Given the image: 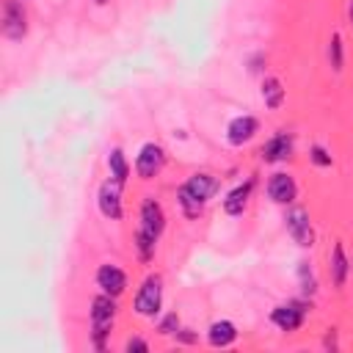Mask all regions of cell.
Returning a JSON list of instances; mask_svg holds the SVG:
<instances>
[{
    "label": "cell",
    "instance_id": "obj_18",
    "mask_svg": "<svg viewBox=\"0 0 353 353\" xmlns=\"http://www.w3.org/2000/svg\"><path fill=\"white\" fill-rule=\"evenodd\" d=\"M108 171H110V176H113V179H116L121 188L130 182V163H127L124 149L113 146V149L108 152Z\"/></svg>",
    "mask_w": 353,
    "mask_h": 353
},
{
    "label": "cell",
    "instance_id": "obj_13",
    "mask_svg": "<svg viewBox=\"0 0 353 353\" xmlns=\"http://www.w3.org/2000/svg\"><path fill=\"white\" fill-rule=\"evenodd\" d=\"M328 276H331V284L336 290H342L345 281H347V276H350V259L345 254V243L342 240H336L331 245V254H328Z\"/></svg>",
    "mask_w": 353,
    "mask_h": 353
},
{
    "label": "cell",
    "instance_id": "obj_21",
    "mask_svg": "<svg viewBox=\"0 0 353 353\" xmlns=\"http://www.w3.org/2000/svg\"><path fill=\"white\" fill-rule=\"evenodd\" d=\"M328 63H331L334 72L345 69V41H342V33H331V39H328Z\"/></svg>",
    "mask_w": 353,
    "mask_h": 353
},
{
    "label": "cell",
    "instance_id": "obj_17",
    "mask_svg": "<svg viewBox=\"0 0 353 353\" xmlns=\"http://www.w3.org/2000/svg\"><path fill=\"white\" fill-rule=\"evenodd\" d=\"M237 339V325L232 320H215L207 331V342L212 347H229Z\"/></svg>",
    "mask_w": 353,
    "mask_h": 353
},
{
    "label": "cell",
    "instance_id": "obj_22",
    "mask_svg": "<svg viewBox=\"0 0 353 353\" xmlns=\"http://www.w3.org/2000/svg\"><path fill=\"white\" fill-rule=\"evenodd\" d=\"M298 281H301V292L303 295H314L317 292V279H314L309 262H301L298 265Z\"/></svg>",
    "mask_w": 353,
    "mask_h": 353
},
{
    "label": "cell",
    "instance_id": "obj_11",
    "mask_svg": "<svg viewBox=\"0 0 353 353\" xmlns=\"http://www.w3.org/2000/svg\"><path fill=\"white\" fill-rule=\"evenodd\" d=\"M94 279H97L99 292H108V295H113V298L124 295V290H127V273H124L119 265H113V262L99 265Z\"/></svg>",
    "mask_w": 353,
    "mask_h": 353
},
{
    "label": "cell",
    "instance_id": "obj_25",
    "mask_svg": "<svg viewBox=\"0 0 353 353\" xmlns=\"http://www.w3.org/2000/svg\"><path fill=\"white\" fill-rule=\"evenodd\" d=\"M124 350H127V353H146V350H149V342L141 339V336H130V339L124 342Z\"/></svg>",
    "mask_w": 353,
    "mask_h": 353
},
{
    "label": "cell",
    "instance_id": "obj_7",
    "mask_svg": "<svg viewBox=\"0 0 353 353\" xmlns=\"http://www.w3.org/2000/svg\"><path fill=\"white\" fill-rule=\"evenodd\" d=\"M265 193H268V199L273 204L290 207L298 199V182H295V176L290 171H276V174H270V179L265 185Z\"/></svg>",
    "mask_w": 353,
    "mask_h": 353
},
{
    "label": "cell",
    "instance_id": "obj_24",
    "mask_svg": "<svg viewBox=\"0 0 353 353\" xmlns=\"http://www.w3.org/2000/svg\"><path fill=\"white\" fill-rule=\"evenodd\" d=\"M157 331H160L163 336H174V334L179 331V317H176V312L163 314V317L157 320Z\"/></svg>",
    "mask_w": 353,
    "mask_h": 353
},
{
    "label": "cell",
    "instance_id": "obj_20",
    "mask_svg": "<svg viewBox=\"0 0 353 353\" xmlns=\"http://www.w3.org/2000/svg\"><path fill=\"white\" fill-rule=\"evenodd\" d=\"M154 248H157V237L146 234L141 226L135 229V254L141 262H152L154 259Z\"/></svg>",
    "mask_w": 353,
    "mask_h": 353
},
{
    "label": "cell",
    "instance_id": "obj_28",
    "mask_svg": "<svg viewBox=\"0 0 353 353\" xmlns=\"http://www.w3.org/2000/svg\"><path fill=\"white\" fill-rule=\"evenodd\" d=\"M94 3H97V6H105V3H108V0H94Z\"/></svg>",
    "mask_w": 353,
    "mask_h": 353
},
{
    "label": "cell",
    "instance_id": "obj_10",
    "mask_svg": "<svg viewBox=\"0 0 353 353\" xmlns=\"http://www.w3.org/2000/svg\"><path fill=\"white\" fill-rule=\"evenodd\" d=\"M292 146H295L292 132L279 130V132H273V135L262 143L259 157H262V163H284V160L292 154Z\"/></svg>",
    "mask_w": 353,
    "mask_h": 353
},
{
    "label": "cell",
    "instance_id": "obj_9",
    "mask_svg": "<svg viewBox=\"0 0 353 353\" xmlns=\"http://www.w3.org/2000/svg\"><path fill=\"white\" fill-rule=\"evenodd\" d=\"M138 226H141L146 234H152V237L160 240V234H163V229H165V210H163V204H160L157 199L146 196V199L141 201V210H138Z\"/></svg>",
    "mask_w": 353,
    "mask_h": 353
},
{
    "label": "cell",
    "instance_id": "obj_1",
    "mask_svg": "<svg viewBox=\"0 0 353 353\" xmlns=\"http://www.w3.org/2000/svg\"><path fill=\"white\" fill-rule=\"evenodd\" d=\"M116 314H119V303L113 295L99 292L91 298V342L97 350H105V342L113 331Z\"/></svg>",
    "mask_w": 353,
    "mask_h": 353
},
{
    "label": "cell",
    "instance_id": "obj_2",
    "mask_svg": "<svg viewBox=\"0 0 353 353\" xmlns=\"http://www.w3.org/2000/svg\"><path fill=\"white\" fill-rule=\"evenodd\" d=\"M160 309H163V276L160 273H149L141 281V287H138V292L132 298V312L138 317L154 320V317H160Z\"/></svg>",
    "mask_w": 353,
    "mask_h": 353
},
{
    "label": "cell",
    "instance_id": "obj_19",
    "mask_svg": "<svg viewBox=\"0 0 353 353\" xmlns=\"http://www.w3.org/2000/svg\"><path fill=\"white\" fill-rule=\"evenodd\" d=\"M176 201H179L182 215H185L188 221H196V218L204 212V201L193 199V196L188 193V188H185V185H179V188H176Z\"/></svg>",
    "mask_w": 353,
    "mask_h": 353
},
{
    "label": "cell",
    "instance_id": "obj_23",
    "mask_svg": "<svg viewBox=\"0 0 353 353\" xmlns=\"http://www.w3.org/2000/svg\"><path fill=\"white\" fill-rule=\"evenodd\" d=\"M309 160H312L317 168H331V165H334L331 152H328L325 146H320V143H312V146H309Z\"/></svg>",
    "mask_w": 353,
    "mask_h": 353
},
{
    "label": "cell",
    "instance_id": "obj_16",
    "mask_svg": "<svg viewBox=\"0 0 353 353\" xmlns=\"http://www.w3.org/2000/svg\"><path fill=\"white\" fill-rule=\"evenodd\" d=\"M259 94H262V102H265V108H268V110H279V108L284 105V99H287L284 83H281L279 77H273V74L262 80V88H259Z\"/></svg>",
    "mask_w": 353,
    "mask_h": 353
},
{
    "label": "cell",
    "instance_id": "obj_12",
    "mask_svg": "<svg viewBox=\"0 0 353 353\" xmlns=\"http://www.w3.org/2000/svg\"><path fill=\"white\" fill-rule=\"evenodd\" d=\"M256 132H259V119L251 116V113L234 116V119L226 124V141H229L232 146H245Z\"/></svg>",
    "mask_w": 353,
    "mask_h": 353
},
{
    "label": "cell",
    "instance_id": "obj_5",
    "mask_svg": "<svg viewBox=\"0 0 353 353\" xmlns=\"http://www.w3.org/2000/svg\"><path fill=\"white\" fill-rule=\"evenodd\" d=\"M97 207H99L102 218H108V221H121V218H124L121 185H119L113 176L99 185V190H97Z\"/></svg>",
    "mask_w": 353,
    "mask_h": 353
},
{
    "label": "cell",
    "instance_id": "obj_8",
    "mask_svg": "<svg viewBox=\"0 0 353 353\" xmlns=\"http://www.w3.org/2000/svg\"><path fill=\"white\" fill-rule=\"evenodd\" d=\"M306 320V303L301 301H287V303H279L273 312H270V323L279 328V331H298Z\"/></svg>",
    "mask_w": 353,
    "mask_h": 353
},
{
    "label": "cell",
    "instance_id": "obj_27",
    "mask_svg": "<svg viewBox=\"0 0 353 353\" xmlns=\"http://www.w3.org/2000/svg\"><path fill=\"white\" fill-rule=\"evenodd\" d=\"M347 19H350V25H353V0L347 3Z\"/></svg>",
    "mask_w": 353,
    "mask_h": 353
},
{
    "label": "cell",
    "instance_id": "obj_3",
    "mask_svg": "<svg viewBox=\"0 0 353 353\" xmlns=\"http://www.w3.org/2000/svg\"><path fill=\"white\" fill-rule=\"evenodd\" d=\"M163 168H165V149L160 143H154V141H146L138 149V154H135V174H138V179L149 182V179L160 176Z\"/></svg>",
    "mask_w": 353,
    "mask_h": 353
},
{
    "label": "cell",
    "instance_id": "obj_14",
    "mask_svg": "<svg viewBox=\"0 0 353 353\" xmlns=\"http://www.w3.org/2000/svg\"><path fill=\"white\" fill-rule=\"evenodd\" d=\"M185 188H188V193H190L193 199H199V201L207 204V201L221 190V182H218V176H212L210 171H196V174L188 176Z\"/></svg>",
    "mask_w": 353,
    "mask_h": 353
},
{
    "label": "cell",
    "instance_id": "obj_15",
    "mask_svg": "<svg viewBox=\"0 0 353 353\" xmlns=\"http://www.w3.org/2000/svg\"><path fill=\"white\" fill-rule=\"evenodd\" d=\"M254 185H256V179H254V176H248L245 182H240L237 188H232V190L226 193V199H223V212H226V215H232V218L243 215V212H245V207H248V201H251Z\"/></svg>",
    "mask_w": 353,
    "mask_h": 353
},
{
    "label": "cell",
    "instance_id": "obj_4",
    "mask_svg": "<svg viewBox=\"0 0 353 353\" xmlns=\"http://www.w3.org/2000/svg\"><path fill=\"white\" fill-rule=\"evenodd\" d=\"M284 226H287V234L292 237V243H298L301 248L314 245V226L303 207H290L284 215Z\"/></svg>",
    "mask_w": 353,
    "mask_h": 353
},
{
    "label": "cell",
    "instance_id": "obj_6",
    "mask_svg": "<svg viewBox=\"0 0 353 353\" xmlns=\"http://www.w3.org/2000/svg\"><path fill=\"white\" fill-rule=\"evenodd\" d=\"M3 36L11 41H22L28 33V11L22 0H3Z\"/></svg>",
    "mask_w": 353,
    "mask_h": 353
},
{
    "label": "cell",
    "instance_id": "obj_26",
    "mask_svg": "<svg viewBox=\"0 0 353 353\" xmlns=\"http://www.w3.org/2000/svg\"><path fill=\"white\" fill-rule=\"evenodd\" d=\"M174 339H176V342H182V345H193V342H196L199 336H196V334H193L190 328H179V331L174 334Z\"/></svg>",
    "mask_w": 353,
    "mask_h": 353
}]
</instances>
